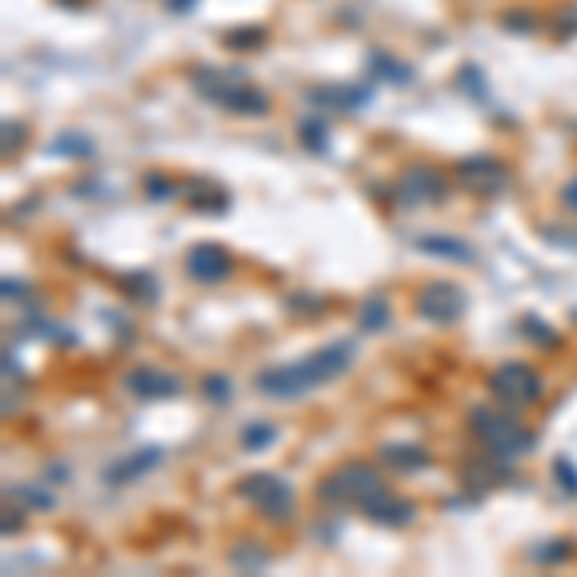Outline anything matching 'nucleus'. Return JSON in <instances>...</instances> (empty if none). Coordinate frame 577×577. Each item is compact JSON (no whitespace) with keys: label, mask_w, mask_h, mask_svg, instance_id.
Segmentation results:
<instances>
[{"label":"nucleus","mask_w":577,"mask_h":577,"mask_svg":"<svg viewBox=\"0 0 577 577\" xmlns=\"http://www.w3.org/2000/svg\"><path fill=\"white\" fill-rule=\"evenodd\" d=\"M358 327H362V331L389 327V301H385V297H366L362 308H358Z\"/></svg>","instance_id":"17"},{"label":"nucleus","mask_w":577,"mask_h":577,"mask_svg":"<svg viewBox=\"0 0 577 577\" xmlns=\"http://www.w3.org/2000/svg\"><path fill=\"white\" fill-rule=\"evenodd\" d=\"M147 193H151V197H174V181L151 177V181H147Z\"/></svg>","instance_id":"27"},{"label":"nucleus","mask_w":577,"mask_h":577,"mask_svg":"<svg viewBox=\"0 0 577 577\" xmlns=\"http://www.w3.org/2000/svg\"><path fill=\"white\" fill-rule=\"evenodd\" d=\"M274 439H277L274 424H251L243 431V451H262V447H270Z\"/></svg>","instance_id":"20"},{"label":"nucleus","mask_w":577,"mask_h":577,"mask_svg":"<svg viewBox=\"0 0 577 577\" xmlns=\"http://www.w3.org/2000/svg\"><path fill=\"white\" fill-rule=\"evenodd\" d=\"M443 193H447V177L431 166H412L393 185V201L401 208H424V204L443 201Z\"/></svg>","instance_id":"9"},{"label":"nucleus","mask_w":577,"mask_h":577,"mask_svg":"<svg viewBox=\"0 0 577 577\" xmlns=\"http://www.w3.org/2000/svg\"><path fill=\"white\" fill-rule=\"evenodd\" d=\"M354 366V347L351 343H331L312 351L301 362H289V366H274L266 374L254 377L258 393L270 397V401H301L308 397L316 385H327L335 377H343Z\"/></svg>","instance_id":"1"},{"label":"nucleus","mask_w":577,"mask_h":577,"mask_svg":"<svg viewBox=\"0 0 577 577\" xmlns=\"http://www.w3.org/2000/svg\"><path fill=\"white\" fill-rule=\"evenodd\" d=\"M370 70H374V74H389L393 77V85H408V81H412V70H408L404 62H397L393 54L377 51L374 58H370Z\"/></svg>","instance_id":"18"},{"label":"nucleus","mask_w":577,"mask_h":577,"mask_svg":"<svg viewBox=\"0 0 577 577\" xmlns=\"http://www.w3.org/2000/svg\"><path fill=\"white\" fill-rule=\"evenodd\" d=\"M16 508H8V516H4V535H12V531H20L24 527V516H12Z\"/></svg>","instance_id":"29"},{"label":"nucleus","mask_w":577,"mask_h":577,"mask_svg":"<svg viewBox=\"0 0 577 577\" xmlns=\"http://www.w3.org/2000/svg\"><path fill=\"white\" fill-rule=\"evenodd\" d=\"M381 493H389V485L370 462H343L327 477H320L316 489V497L331 508H358V512H366Z\"/></svg>","instance_id":"2"},{"label":"nucleus","mask_w":577,"mask_h":577,"mask_svg":"<svg viewBox=\"0 0 577 577\" xmlns=\"http://www.w3.org/2000/svg\"><path fill=\"white\" fill-rule=\"evenodd\" d=\"M524 327H527V335H531L535 343H543V347H554V343H558V335L551 331V324L539 320V316H524Z\"/></svg>","instance_id":"22"},{"label":"nucleus","mask_w":577,"mask_h":577,"mask_svg":"<svg viewBox=\"0 0 577 577\" xmlns=\"http://www.w3.org/2000/svg\"><path fill=\"white\" fill-rule=\"evenodd\" d=\"M12 497H16V504H24V508H39V512L54 508V497L43 489V485H16Z\"/></svg>","instance_id":"19"},{"label":"nucleus","mask_w":577,"mask_h":577,"mask_svg":"<svg viewBox=\"0 0 577 577\" xmlns=\"http://www.w3.org/2000/svg\"><path fill=\"white\" fill-rule=\"evenodd\" d=\"M562 204H566L570 212H577V174L566 181V189H562Z\"/></svg>","instance_id":"28"},{"label":"nucleus","mask_w":577,"mask_h":577,"mask_svg":"<svg viewBox=\"0 0 577 577\" xmlns=\"http://www.w3.org/2000/svg\"><path fill=\"white\" fill-rule=\"evenodd\" d=\"M554 474H558V485L566 489V493H574L577 497V466L562 454V458H554Z\"/></svg>","instance_id":"23"},{"label":"nucleus","mask_w":577,"mask_h":577,"mask_svg":"<svg viewBox=\"0 0 577 577\" xmlns=\"http://www.w3.org/2000/svg\"><path fill=\"white\" fill-rule=\"evenodd\" d=\"M381 462L389 470H397V474H416V470L431 466V454L424 447H416V443H389V447H381Z\"/></svg>","instance_id":"16"},{"label":"nucleus","mask_w":577,"mask_h":577,"mask_svg":"<svg viewBox=\"0 0 577 577\" xmlns=\"http://www.w3.org/2000/svg\"><path fill=\"white\" fill-rule=\"evenodd\" d=\"M416 316L427 324L451 327L466 316V293L454 281H427L416 293Z\"/></svg>","instance_id":"7"},{"label":"nucleus","mask_w":577,"mask_h":577,"mask_svg":"<svg viewBox=\"0 0 577 577\" xmlns=\"http://www.w3.org/2000/svg\"><path fill=\"white\" fill-rule=\"evenodd\" d=\"M470 431L497 462H516V458H524L535 447L531 427H524L508 412H493V408H474L470 412Z\"/></svg>","instance_id":"3"},{"label":"nucleus","mask_w":577,"mask_h":577,"mask_svg":"<svg viewBox=\"0 0 577 577\" xmlns=\"http://www.w3.org/2000/svg\"><path fill=\"white\" fill-rule=\"evenodd\" d=\"M370 85H316V89H308V101L316 104V108H327V112H354V108H362V104H370Z\"/></svg>","instance_id":"12"},{"label":"nucleus","mask_w":577,"mask_h":577,"mask_svg":"<svg viewBox=\"0 0 577 577\" xmlns=\"http://www.w3.org/2000/svg\"><path fill=\"white\" fill-rule=\"evenodd\" d=\"M454 177H458L474 197H497V193L508 189L512 170L504 166L501 158H493V154H477V158H462V162L454 166Z\"/></svg>","instance_id":"8"},{"label":"nucleus","mask_w":577,"mask_h":577,"mask_svg":"<svg viewBox=\"0 0 577 577\" xmlns=\"http://www.w3.org/2000/svg\"><path fill=\"white\" fill-rule=\"evenodd\" d=\"M193 89L201 93L204 101L220 104L224 112H235V116H266L270 112V97L258 85L224 74V70H197Z\"/></svg>","instance_id":"4"},{"label":"nucleus","mask_w":577,"mask_h":577,"mask_svg":"<svg viewBox=\"0 0 577 577\" xmlns=\"http://www.w3.org/2000/svg\"><path fill=\"white\" fill-rule=\"evenodd\" d=\"M189 4H193V0H170V12H185Z\"/></svg>","instance_id":"30"},{"label":"nucleus","mask_w":577,"mask_h":577,"mask_svg":"<svg viewBox=\"0 0 577 577\" xmlns=\"http://www.w3.org/2000/svg\"><path fill=\"white\" fill-rule=\"evenodd\" d=\"M185 270H189L193 281H201V285H220V281H227L231 270H235V258H231L220 243H197V247L189 251V258H185Z\"/></svg>","instance_id":"10"},{"label":"nucleus","mask_w":577,"mask_h":577,"mask_svg":"<svg viewBox=\"0 0 577 577\" xmlns=\"http://www.w3.org/2000/svg\"><path fill=\"white\" fill-rule=\"evenodd\" d=\"M231 47H251V43H266V31H239V35H227Z\"/></svg>","instance_id":"26"},{"label":"nucleus","mask_w":577,"mask_h":577,"mask_svg":"<svg viewBox=\"0 0 577 577\" xmlns=\"http://www.w3.org/2000/svg\"><path fill=\"white\" fill-rule=\"evenodd\" d=\"M127 389L139 397V401H162V397H177L181 393V381L166 370H154V366H139L127 374Z\"/></svg>","instance_id":"11"},{"label":"nucleus","mask_w":577,"mask_h":577,"mask_svg":"<svg viewBox=\"0 0 577 577\" xmlns=\"http://www.w3.org/2000/svg\"><path fill=\"white\" fill-rule=\"evenodd\" d=\"M362 516L374 520V524H385V527H404L416 520V504L408 501V497H397V493L389 489V493H381Z\"/></svg>","instance_id":"14"},{"label":"nucleus","mask_w":577,"mask_h":577,"mask_svg":"<svg viewBox=\"0 0 577 577\" xmlns=\"http://www.w3.org/2000/svg\"><path fill=\"white\" fill-rule=\"evenodd\" d=\"M489 393L504 408H531L543 397V377L535 374L527 362H504L489 374Z\"/></svg>","instance_id":"6"},{"label":"nucleus","mask_w":577,"mask_h":577,"mask_svg":"<svg viewBox=\"0 0 577 577\" xmlns=\"http://www.w3.org/2000/svg\"><path fill=\"white\" fill-rule=\"evenodd\" d=\"M570 554V543L566 539H551V547H535L531 558H539V562H558V558H566Z\"/></svg>","instance_id":"25"},{"label":"nucleus","mask_w":577,"mask_h":577,"mask_svg":"<svg viewBox=\"0 0 577 577\" xmlns=\"http://www.w3.org/2000/svg\"><path fill=\"white\" fill-rule=\"evenodd\" d=\"M235 497H243V501L258 508L266 520H274V524H289L293 520V489H289V481H281L277 474H247L239 485H235Z\"/></svg>","instance_id":"5"},{"label":"nucleus","mask_w":577,"mask_h":577,"mask_svg":"<svg viewBox=\"0 0 577 577\" xmlns=\"http://www.w3.org/2000/svg\"><path fill=\"white\" fill-rule=\"evenodd\" d=\"M416 251L431 254V258H447V262H470V258H474V247H470L466 239H458V235H439V231L416 239Z\"/></svg>","instance_id":"15"},{"label":"nucleus","mask_w":577,"mask_h":577,"mask_svg":"<svg viewBox=\"0 0 577 577\" xmlns=\"http://www.w3.org/2000/svg\"><path fill=\"white\" fill-rule=\"evenodd\" d=\"M204 393H208V401H216V404L231 401V381H227L224 374H212L204 381Z\"/></svg>","instance_id":"24"},{"label":"nucleus","mask_w":577,"mask_h":577,"mask_svg":"<svg viewBox=\"0 0 577 577\" xmlns=\"http://www.w3.org/2000/svg\"><path fill=\"white\" fill-rule=\"evenodd\" d=\"M154 466H162V451L158 447H143V451H131L124 458H116L108 470H104V481L108 485H131L139 477H147Z\"/></svg>","instance_id":"13"},{"label":"nucleus","mask_w":577,"mask_h":577,"mask_svg":"<svg viewBox=\"0 0 577 577\" xmlns=\"http://www.w3.org/2000/svg\"><path fill=\"white\" fill-rule=\"evenodd\" d=\"M301 135H304V143L312 147V151H327V124H324V116H308L301 124Z\"/></svg>","instance_id":"21"}]
</instances>
